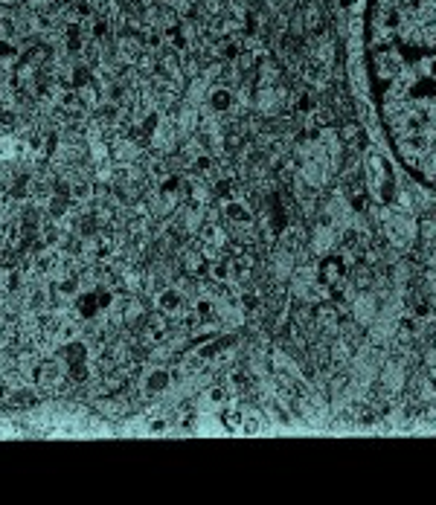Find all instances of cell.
Masks as SVG:
<instances>
[{"label": "cell", "mask_w": 436, "mask_h": 505, "mask_svg": "<svg viewBox=\"0 0 436 505\" xmlns=\"http://www.w3.org/2000/svg\"><path fill=\"white\" fill-rule=\"evenodd\" d=\"M363 59L390 151L436 192V0H367Z\"/></svg>", "instance_id": "obj_1"}]
</instances>
